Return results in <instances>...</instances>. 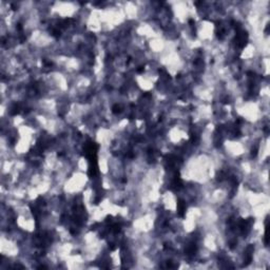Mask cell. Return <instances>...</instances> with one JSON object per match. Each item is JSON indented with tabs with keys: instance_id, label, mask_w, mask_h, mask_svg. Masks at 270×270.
Returning <instances> with one entry per match:
<instances>
[{
	"instance_id": "cell-1",
	"label": "cell",
	"mask_w": 270,
	"mask_h": 270,
	"mask_svg": "<svg viewBox=\"0 0 270 270\" xmlns=\"http://www.w3.org/2000/svg\"><path fill=\"white\" fill-rule=\"evenodd\" d=\"M177 214L179 217H184L186 214V202L183 200H178L177 202Z\"/></svg>"
},
{
	"instance_id": "cell-2",
	"label": "cell",
	"mask_w": 270,
	"mask_h": 270,
	"mask_svg": "<svg viewBox=\"0 0 270 270\" xmlns=\"http://www.w3.org/2000/svg\"><path fill=\"white\" fill-rule=\"evenodd\" d=\"M112 112H113L114 114H119L120 112H121V107H120L118 104H114L113 107H112Z\"/></svg>"
}]
</instances>
